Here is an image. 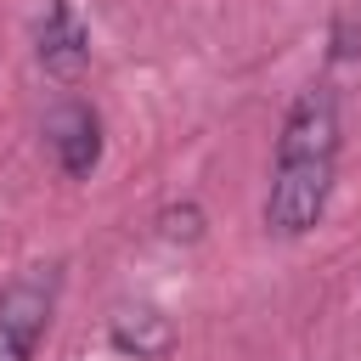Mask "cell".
<instances>
[{
    "label": "cell",
    "instance_id": "obj_1",
    "mask_svg": "<svg viewBox=\"0 0 361 361\" xmlns=\"http://www.w3.org/2000/svg\"><path fill=\"white\" fill-rule=\"evenodd\" d=\"M333 175H338V96L333 85H305L276 135L265 226L276 237H305L333 197Z\"/></svg>",
    "mask_w": 361,
    "mask_h": 361
},
{
    "label": "cell",
    "instance_id": "obj_2",
    "mask_svg": "<svg viewBox=\"0 0 361 361\" xmlns=\"http://www.w3.org/2000/svg\"><path fill=\"white\" fill-rule=\"evenodd\" d=\"M56 293H62L56 265H28L0 288V361H34V344L56 316Z\"/></svg>",
    "mask_w": 361,
    "mask_h": 361
},
{
    "label": "cell",
    "instance_id": "obj_3",
    "mask_svg": "<svg viewBox=\"0 0 361 361\" xmlns=\"http://www.w3.org/2000/svg\"><path fill=\"white\" fill-rule=\"evenodd\" d=\"M34 51H39V68L56 73V79H79L90 68V34H85V23L62 0L45 6L39 28H34Z\"/></svg>",
    "mask_w": 361,
    "mask_h": 361
},
{
    "label": "cell",
    "instance_id": "obj_4",
    "mask_svg": "<svg viewBox=\"0 0 361 361\" xmlns=\"http://www.w3.org/2000/svg\"><path fill=\"white\" fill-rule=\"evenodd\" d=\"M45 135H51V152H56L62 175L85 180V175L102 164V118H96L85 102H62V107L51 113Z\"/></svg>",
    "mask_w": 361,
    "mask_h": 361
},
{
    "label": "cell",
    "instance_id": "obj_5",
    "mask_svg": "<svg viewBox=\"0 0 361 361\" xmlns=\"http://www.w3.org/2000/svg\"><path fill=\"white\" fill-rule=\"evenodd\" d=\"M113 344H118V350H135V355H158V350L169 344V327H164L158 310H124V316L113 322Z\"/></svg>",
    "mask_w": 361,
    "mask_h": 361
},
{
    "label": "cell",
    "instance_id": "obj_6",
    "mask_svg": "<svg viewBox=\"0 0 361 361\" xmlns=\"http://www.w3.org/2000/svg\"><path fill=\"white\" fill-rule=\"evenodd\" d=\"M197 220H203V214H197L192 203H186V209H169V214H164V237H169V243H175V237L192 243V237H197Z\"/></svg>",
    "mask_w": 361,
    "mask_h": 361
}]
</instances>
